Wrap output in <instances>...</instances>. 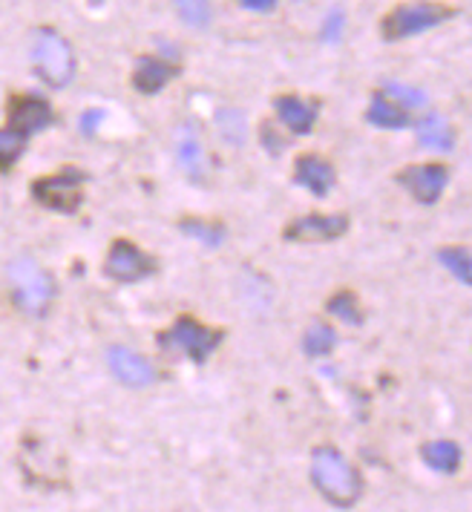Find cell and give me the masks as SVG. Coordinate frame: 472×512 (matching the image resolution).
Instances as JSON below:
<instances>
[{
  "label": "cell",
  "mask_w": 472,
  "mask_h": 512,
  "mask_svg": "<svg viewBox=\"0 0 472 512\" xmlns=\"http://www.w3.org/2000/svg\"><path fill=\"white\" fill-rule=\"evenodd\" d=\"M222 340H225V331L202 326L193 317H179L173 326L159 334V346L162 349L170 351V354L173 351L185 354L193 363H205Z\"/></svg>",
  "instance_id": "4"
},
{
  "label": "cell",
  "mask_w": 472,
  "mask_h": 512,
  "mask_svg": "<svg viewBox=\"0 0 472 512\" xmlns=\"http://www.w3.org/2000/svg\"><path fill=\"white\" fill-rule=\"evenodd\" d=\"M340 32H343V12H331L329 21H326V29H323V38L326 41H337L340 38Z\"/></svg>",
  "instance_id": "27"
},
{
  "label": "cell",
  "mask_w": 472,
  "mask_h": 512,
  "mask_svg": "<svg viewBox=\"0 0 472 512\" xmlns=\"http://www.w3.org/2000/svg\"><path fill=\"white\" fill-rule=\"evenodd\" d=\"M173 3H176L179 18L188 26L205 29L211 24V3L208 0H173Z\"/></svg>",
  "instance_id": "22"
},
{
  "label": "cell",
  "mask_w": 472,
  "mask_h": 512,
  "mask_svg": "<svg viewBox=\"0 0 472 512\" xmlns=\"http://www.w3.org/2000/svg\"><path fill=\"white\" fill-rule=\"evenodd\" d=\"M236 3L251 12H274L277 9V0H236Z\"/></svg>",
  "instance_id": "29"
},
{
  "label": "cell",
  "mask_w": 472,
  "mask_h": 512,
  "mask_svg": "<svg viewBox=\"0 0 472 512\" xmlns=\"http://www.w3.org/2000/svg\"><path fill=\"white\" fill-rule=\"evenodd\" d=\"M294 182L300 187L311 190L314 196H326L334 185V167H331L323 156H314V153H306L297 159V167H294Z\"/></svg>",
  "instance_id": "13"
},
{
  "label": "cell",
  "mask_w": 472,
  "mask_h": 512,
  "mask_svg": "<svg viewBox=\"0 0 472 512\" xmlns=\"http://www.w3.org/2000/svg\"><path fill=\"white\" fill-rule=\"evenodd\" d=\"M449 170L444 164H415V167H406L398 173V182H401L421 205H432L441 199L444 187H447Z\"/></svg>",
  "instance_id": "9"
},
{
  "label": "cell",
  "mask_w": 472,
  "mask_h": 512,
  "mask_svg": "<svg viewBox=\"0 0 472 512\" xmlns=\"http://www.w3.org/2000/svg\"><path fill=\"white\" fill-rule=\"evenodd\" d=\"M153 271H156L153 256H147L139 245H133L127 239H116L110 254H107V262H104V274L118 282L144 280Z\"/></svg>",
  "instance_id": "8"
},
{
  "label": "cell",
  "mask_w": 472,
  "mask_h": 512,
  "mask_svg": "<svg viewBox=\"0 0 472 512\" xmlns=\"http://www.w3.org/2000/svg\"><path fill=\"white\" fill-rule=\"evenodd\" d=\"M311 481L329 504L343 507V510L354 507L360 492H363L360 472L346 461L343 452H337L331 446L314 449V455H311Z\"/></svg>",
  "instance_id": "1"
},
{
  "label": "cell",
  "mask_w": 472,
  "mask_h": 512,
  "mask_svg": "<svg viewBox=\"0 0 472 512\" xmlns=\"http://www.w3.org/2000/svg\"><path fill=\"white\" fill-rule=\"evenodd\" d=\"M179 162H182V167L188 170L193 179L202 176V170H205V156H202V144H199V139H196L193 133H185L182 141H179Z\"/></svg>",
  "instance_id": "20"
},
{
  "label": "cell",
  "mask_w": 472,
  "mask_h": 512,
  "mask_svg": "<svg viewBox=\"0 0 472 512\" xmlns=\"http://www.w3.org/2000/svg\"><path fill=\"white\" fill-rule=\"evenodd\" d=\"M9 282H12L15 300L26 314H44L55 297V282L49 280L47 271L29 256H21L9 265Z\"/></svg>",
  "instance_id": "5"
},
{
  "label": "cell",
  "mask_w": 472,
  "mask_h": 512,
  "mask_svg": "<svg viewBox=\"0 0 472 512\" xmlns=\"http://www.w3.org/2000/svg\"><path fill=\"white\" fill-rule=\"evenodd\" d=\"M326 308H329V314H334L337 320H343L346 326H360V323H363L360 303H357V297H354L352 291H340V294H334Z\"/></svg>",
  "instance_id": "18"
},
{
  "label": "cell",
  "mask_w": 472,
  "mask_h": 512,
  "mask_svg": "<svg viewBox=\"0 0 472 512\" xmlns=\"http://www.w3.org/2000/svg\"><path fill=\"white\" fill-rule=\"evenodd\" d=\"M26 139L24 136H18L15 130H0V173H6L12 164L21 159V153H24Z\"/></svg>",
  "instance_id": "23"
},
{
  "label": "cell",
  "mask_w": 472,
  "mask_h": 512,
  "mask_svg": "<svg viewBox=\"0 0 472 512\" xmlns=\"http://www.w3.org/2000/svg\"><path fill=\"white\" fill-rule=\"evenodd\" d=\"M366 121L375 127H383V130H403V127H409V113L386 93H375L369 110H366Z\"/></svg>",
  "instance_id": "15"
},
{
  "label": "cell",
  "mask_w": 472,
  "mask_h": 512,
  "mask_svg": "<svg viewBox=\"0 0 472 512\" xmlns=\"http://www.w3.org/2000/svg\"><path fill=\"white\" fill-rule=\"evenodd\" d=\"M107 363H110V369L116 374L121 383H127V386H150L153 380H156V372H153V366L144 360L142 354H136V351L130 349H110L107 354Z\"/></svg>",
  "instance_id": "11"
},
{
  "label": "cell",
  "mask_w": 472,
  "mask_h": 512,
  "mask_svg": "<svg viewBox=\"0 0 472 512\" xmlns=\"http://www.w3.org/2000/svg\"><path fill=\"white\" fill-rule=\"evenodd\" d=\"M101 118H104V113H101V110H87V113L81 116V133L93 136L95 127L101 124Z\"/></svg>",
  "instance_id": "28"
},
{
  "label": "cell",
  "mask_w": 472,
  "mask_h": 512,
  "mask_svg": "<svg viewBox=\"0 0 472 512\" xmlns=\"http://www.w3.org/2000/svg\"><path fill=\"white\" fill-rule=\"evenodd\" d=\"M262 141H265V147H268L271 153H280V150H283V141L277 139V133L271 130V124H262Z\"/></svg>",
  "instance_id": "30"
},
{
  "label": "cell",
  "mask_w": 472,
  "mask_h": 512,
  "mask_svg": "<svg viewBox=\"0 0 472 512\" xmlns=\"http://www.w3.org/2000/svg\"><path fill=\"white\" fill-rule=\"evenodd\" d=\"M424 461L438 472H455L461 464V449L452 441H432L421 449Z\"/></svg>",
  "instance_id": "17"
},
{
  "label": "cell",
  "mask_w": 472,
  "mask_h": 512,
  "mask_svg": "<svg viewBox=\"0 0 472 512\" xmlns=\"http://www.w3.org/2000/svg\"><path fill=\"white\" fill-rule=\"evenodd\" d=\"M455 15H458L455 6L438 3V0H409V3H398L392 12L380 18V35L383 41H403V38L421 35L426 29H435Z\"/></svg>",
  "instance_id": "2"
},
{
  "label": "cell",
  "mask_w": 472,
  "mask_h": 512,
  "mask_svg": "<svg viewBox=\"0 0 472 512\" xmlns=\"http://www.w3.org/2000/svg\"><path fill=\"white\" fill-rule=\"evenodd\" d=\"M349 228V216H303L285 228V239L291 242H331Z\"/></svg>",
  "instance_id": "10"
},
{
  "label": "cell",
  "mask_w": 472,
  "mask_h": 512,
  "mask_svg": "<svg viewBox=\"0 0 472 512\" xmlns=\"http://www.w3.org/2000/svg\"><path fill=\"white\" fill-rule=\"evenodd\" d=\"M334 343H337V334H334V328L326 326V323H314V326L306 331V340H303L306 354H311V357L329 354V351L334 349Z\"/></svg>",
  "instance_id": "21"
},
{
  "label": "cell",
  "mask_w": 472,
  "mask_h": 512,
  "mask_svg": "<svg viewBox=\"0 0 472 512\" xmlns=\"http://www.w3.org/2000/svg\"><path fill=\"white\" fill-rule=\"evenodd\" d=\"M179 75V70L173 64H167L156 55H142L136 61V72H133V87L144 95H156L159 90H165L167 81H173Z\"/></svg>",
  "instance_id": "14"
},
{
  "label": "cell",
  "mask_w": 472,
  "mask_h": 512,
  "mask_svg": "<svg viewBox=\"0 0 472 512\" xmlns=\"http://www.w3.org/2000/svg\"><path fill=\"white\" fill-rule=\"evenodd\" d=\"M438 259L447 265V271H452L455 280H461L464 285L472 282V256L467 248H444L438 251Z\"/></svg>",
  "instance_id": "19"
},
{
  "label": "cell",
  "mask_w": 472,
  "mask_h": 512,
  "mask_svg": "<svg viewBox=\"0 0 472 512\" xmlns=\"http://www.w3.org/2000/svg\"><path fill=\"white\" fill-rule=\"evenodd\" d=\"M32 196L49 210L75 213L84 199V173L78 167H61L58 173H49L32 182Z\"/></svg>",
  "instance_id": "6"
},
{
  "label": "cell",
  "mask_w": 472,
  "mask_h": 512,
  "mask_svg": "<svg viewBox=\"0 0 472 512\" xmlns=\"http://www.w3.org/2000/svg\"><path fill=\"white\" fill-rule=\"evenodd\" d=\"M32 64H35L38 75L44 78V84L55 87V90L67 87L75 78V55H72L70 41L49 26L35 32Z\"/></svg>",
  "instance_id": "3"
},
{
  "label": "cell",
  "mask_w": 472,
  "mask_h": 512,
  "mask_svg": "<svg viewBox=\"0 0 472 512\" xmlns=\"http://www.w3.org/2000/svg\"><path fill=\"white\" fill-rule=\"evenodd\" d=\"M274 110H277V118L283 121L291 133L306 136V133L314 130V121H317V104L303 101L300 95H277Z\"/></svg>",
  "instance_id": "12"
},
{
  "label": "cell",
  "mask_w": 472,
  "mask_h": 512,
  "mask_svg": "<svg viewBox=\"0 0 472 512\" xmlns=\"http://www.w3.org/2000/svg\"><path fill=\"white\" fill-rule=\"evenodd\" d=\"M383 93L389 95L395 104H401L406 110H415V107H426V95L415 87H406V84H398V81H386Z\"/></svg>",
  "instance_id": "25"
},
{
  "label": "cell",
  "mask_w": 472,
  "mask_h": 512,
  "mask_svg": "<svg viewBox=\"0 0 472 512\" xmlns=\"http://www.w3.org/2000/svg\"><path fill=\"white\" fill-rule=\"evenodd\" d=\"M415 133H418V141H421L424 147L452 150V144H455V133H452V127L447 124V118L441 116H424L418 121Z\"/></svg>",
  "instance_id": "16"
},
{
  "label": "cell",
  "mask_w": 472,
  "mask_h": 512,
  "mask_svg": "<svg viewBox=\"0 0 472 512\" xmlns=\"http://www.w3.org/2000/svg\"><path fill=\"white\" fill-rule=\"evenodd\" d=\"M219 130H222V136L231 141V144H239L242 136H245L242 113H239V110H225V113H219Z\"/></svg>",
  "instance_id": "26"
},
{
  "label": "cell",
  "mask_w": 472,
  "mask_h": 512,
  "mask_svg": "<svg viewBox=\"0 0 472 512\" xmlns=\"http://www.w3.org/2000/svg\"><path fill=\"white\" fill-rule=\"evenodd\" d=\"M6 118H9V130H15L18 136H32L47 130L55 121L52 104L47 98L32 93H12L6 101Z\"/></svg>",
  "instance_id": "7"
},
{
  "label": "cell",
  "mask_w": 472,
  "mask_h": 512,
  "mask_svg": "<svg viewBox=\"0 0 472 512\" xmlns=\"http://www.w3.org/2000/svg\"><path fill=\"white\" fill-rule=\"evenodd\" d=\"M182 231L193 236V239H202L205 245H219L225 239V228L219 222H202V219H182L179 225Z\"/></svg>",
  "instance_id": "24"
}]
</instances>
